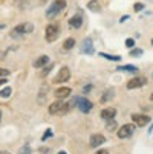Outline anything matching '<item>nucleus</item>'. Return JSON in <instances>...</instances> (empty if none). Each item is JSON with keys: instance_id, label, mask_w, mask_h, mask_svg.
I'll return each mask as SVG.
<instances>
[{"instance_id": "nucleus-1", "label": "nucleus", "mask_w": 153, "mask_h": 154, "mask_svg": "<svg viewBox=\"0 0 153 154\" xmlns=\"http://www.w3.org/2000/svg\"><path fill=\"white\" fill-rule=\"evenodd\" d=\"M64 8H66V0H54V2L49 5L48 11H46V17L48 18H52V17L58 15Z\"/></svg>"}, {"instance_id": "nucleus-2", "label": "nucleus", "mask_w": 153, "mask_h": 154, "mask_svg": "<svg viewBox=\"0 0 153 154\" xmlns=\"http://www.w3.org/2000/svg\"><path fill=\"white\" fill-rule=\"evenodd\" d=\"M72 104L80 110V112H83V113H89L91 110H92V107H94V104L89 99H86L84 96H75L72 99Z\"/></svg>"}, {"instance_id": "nucleus-3", "label": "nucleus", "mask_w": 153, "mask_h": 154, "mask_svg": "<svg viewBox=\"0 0 153 154\" xmlns=\"http://www.w3.org/2000/svg\"><path fill=\"white\" fill-rule=\"evenodd\" d=\"M69 112V105L63 101H55L49 105V113L51 115H66Z\"/></svg>"}, {"instance_id": "nucleus-4", "label": "nucleus", "mask_w": 153, "mask_h": 154, "mask_svg": "<svg viewBox=\"0 0 153 154\" xmlns=\"http://www.w3.org/2000/svg\"><path fill=\"white\" fill-rule=\"evenodd\" d=\"M58 35H60L58 25L51 23V25H48V26H46V34H45V38H46V41H48V43L55 41V40L58 38Z\"/></svg>"}, {"instance_id": "nucleus-5", "label": "nucleus", "mask_w": 153, "mask_h": 154, "mask_svg": "<svg viewBox=\"0 0 153 154\" xmlns=\"http://www.w3.org/2000/svg\"><path fill=\"white\" fill-rule=\"evenodd\" d=\"M135 130H136V124H126V125H123L118 130L116 134H118L120 139H127V137H130L135 133Z\"/></svg>"}, {"instance_id": "nucleus-6", "label": "nucleus", "mask_w": 153, "mask_h": 154, "mask_svg": "<svg viewBox=\"0 0 153 154\" xmlns=\"http://www.w3.org/2000/svg\"><path fill=\"white\" fill-rule=\"evenodd\" d=\"M34 31V26L31 23H21L18 26H15L11 32V37H18V35H23V34H31Z\"/></svg>"}, {"instance_id": "nucleus-7", "label": "nucleus", "mask_w": 153, "mask_h": 154, "mask_svg": "<svg viewBox=\"0 0 153 154\" xmlns=\"http://www.w3.org/2000/svg\"><path fill=\"white\" fill-rule=\"evenodd\" d=\"M69 78H71V70H69V67H61L60 72L57 73V76L54 78L52 82H55V84L66 82V81H69Z\"/></svg>"}, {"instance_id": "nucleus-8", "label": "nucleus", "mask_w": 153, "mask_h": 154, "mask_svg": "<svg viewBox=\"0 0 153 154\" xmlns=\"http://www.w3.org/2000/svg\"><path fill=\"white\" fill-rule=\"evenodd\" d=\"M145 84H147V79H145V78H142V76H136V78L130 79V81L127 82V89H129V90L139 89V87H142V85H145Z\"/></svg>"}, {"instance_id": "nucleus-9", "label": "nucleus", "mask_w": 153, "mask_h": 154, "mask_svg": "<svg viewBox=\"0 0 153 154\" xmlns=\"http://www.w3.org/2000/svg\"><path fill=\"white\" fill-rule=\"evenodd\" d=\"M132 121L138 125V127H144V125H147L148 122H150V118L148 116H145V115H132Z\"/></svg>"}, {"instance_id": "nucleus-10", "label": "nucleus", "mask_w": 153, "mask_h": 154, "mask_svg": "<svg viewBox=\"0 0 153 154\" xmlns=\"http://www.w3.org/2000/svg\"><path fill=\"white\" fill-rule=\"evenodd\" d=\"M91 146L92 148H98L100 145H103L104 142H106V137L103 136V134H100V133H97V134H92L91 136Z\"/></svg>"}, {"instance_id": "nucleus-11", "label": "nucleus", "mask_w": 153, "mask_h": 154, "mask_svg": "<svg viewBox=\"0 0 153 154\" xmlns=\"http://www.w3.org/2000/svg\"><path fill=\"white\" fill-rule=\"evenodd\" d=\"M115 115H116V110L112 108V107H107V108L101 110V118H103L104 121H110V119H113Z\"/></svg>"}, {"instance_id": "nucleus-12", "label": "nucleus", "mask_w": 153, "mask_h": 154, "mask_svg": "<svg viewBox=\"0 0 153 154\" xmlns=\"http://www.w3.org/2000/svg\"><path fill=\"white\" fill-rule=\"evenodd\" d=\"M81 51H83L84 54H87V55H94V54H95V49H94V45H92V38H86V40H84Z\"/></svg>"}, {"instance_id": "nucleus-13", "label": "nucleus", "mask_w": 153, "mask_h": 154, "mask_svg": "<svg viewBox=\"0 0 153 154\" xmlns=\"http://www.w3.org/2000/svg\"><path fill=\"white\" fill-rule=\"evenodd\" d=\"M54 95H55L57 99H64V98H68L71 95V89L69 87H61V89H57L54 92Z\"/></svg>"}, {"instance_id": "nucleus-14", "label": "nucleus", "mask_w": 153, "mask_h": 154, "mask_svg": "<svg viewBox=\"0 0 153 154\" xmlns=\"http://www.w3.org/2000/svg\"><path fill=\"white\" fill-rule=\"evenodd\" d=\"M48 63H49V57L48 55H41L40 58H37L34 61V67L35 69H40V67H43V66H46Z\"/></svg>"}, {"instance_id": "nucleus-15", "label": "nucleus", "mask_w": 153, "mask_h": 154, "mask_svg": "<svg viewBox=\"0 0 153 154\" xmlns=\"http://www.w3.org/2000/svg\"><path fill=\"white\" fill-rule=\"evenodd\" d=\"M69 25H71L72 28L78 29V28H81V25H83V18H81L80 15H74V17L69 20Z\"/></svg>"}, {"instance_id": "nucleus-16", "label": "nucleus", "mask_w": 153, "mask_h": 154, "mask_svg": "<svg viewBox=\"0 0 153 154\" xmlns=\"http://www.w3.org/2000/svg\"><path fill=\"white\" fill-rule=\"evenodd\" d=\"M87 8H89L91 11H94V12H100L101 11V5H100L98 0H91V2L87 3Z\"/></svg>"}, {"instance_id": "nucleus-17", "label": "nucleus", "mask_w": 153, "mask_h": 154, "mask_svg": "<svg viewBox=\"0 0 153 154\" xmlns=\"http://www.w3.org/2000/svg\"><path fill=\"white\" fill-rule=\"evenodd\" d=\"M120 72H130V73H136L138 72V67H135V66H130V64H126V66H121V67H118Z\"/></svg>"}, {"instance_id": "nucleus-18", "label": "nucleus", "mask_w": 153, "mask_h": 154, "mask_svg": "<svg viewBox=\"0 0 153 154\" xmlns=\"http://www.w3.org/2000/svg\"><path fill=\"white\" fill-rule=\"evenodd\" d=\"M74 46H75V40L74 38H68V40H64V43H63V48L66 51H71Z\"/></svg>"}, {"instance_id": "nucleus-19", "label": "nucleus", "mask_w": 153, "mask_h": 154, "mask_svg": "<svg viewBox=\"0 0 153 154\" xmlns=\"http://www.w3.org/2000/svg\"><path fill=\"white\" fill-rule=\"evenodd\" d=\"M113 98V90H106L104 95L101 96V102H107V101H110Z\"/></svg>"}, {"instance_id": "nucleus-20", "label": "nucleus", "mask_w": 153, "mask_h": 154, "mask_svg": "<svg viewBox=\"0 0 153 154\" xmlns=\"http://www.w3.org/2000/svg\"><path fill=\"white\" fill-rule=\"evenodd\" d=\"M98 55L100 57H104L106 60H110V61H120L121 60V57H118V55H107V54H103V52H100Z\"/></svg>"}, {"instance_id": "nucleus-21", "label": "nucleus", "mask_w": 153, "mask_h": 154, "mask_svg": "<svg viewBox=\"0 0 153 154\" xmlns=\"http://www.w3.org/2000/svg\"><path fill=\"white\" fill-rule=\"evenodd\" d=\"M11 87H6V89H3V90H0V96L2 98H9V95H11Z\"/></svg>"}, {"instance_id": "nucleus-22", "label": "nucleus", "mask_w": 153, "mask_h": 154, "mask_svg": "<svg viewBox=\"0 0 153 154\" xmlns=\"http://www.w3.org/2000/svg\"><path fill=\"white\" fill-rule=\"evenodd\" d=\"M106 128H107L109 131H113V130L116 128V122H115L113 119H110V122H107V125H106Z\"/></svg>"}, {"instance_id": "nucleus-23", "label": "nucleus", "mask_w": 153, "mask_h": 154, "mask_svg": "<svg viewBox=\"0 0 153 154\" xmlns=\"http://www.w3.org/2000/svg\"><path fill=\"white\" fill-rule=\"evenodd\" d=\"M139 55H142V49H133L130 52V57H139Z\"/></svg>"}, {"instance_id": "nucleus-24", "label": "nucleus", "mask_w": 153, "mask_h": 154, "mask_svg": "<svg viewBox=\"0 0 153 154\" xmlns=\"http://www.w3.org/2000/svg\"><path fill=\"white\" fill-rule=\"evenodd\" d=\"M20 154H31V148H29V145H25L23 148L20 149Z\"/></svg>"}, {"instance_id": "nucleus-25", "label": "nucleus", "mask_w": 153, "mask_h": 154, "mask_svg": "<svg viewBox=\"0 0 153 154\" xmlns=\"http://www.w3.org/2000/svg\"><path fill=\"white\" fill-rule=\"evenodd\" d=\"M126 46H127V48H133V46H135V40H133V38H127V40H126Z\"/></svg>"}, {"instance_id": "nucleus-26", "label": "nucleus", "mask_w": 153, "mask_h": 154, "mask_svg": "<svg viewBox=\"0 0 153 154\" xmlns=\"http://www.w3.org/2000/svg\"><path fill=\"white\" fill-rule=\"evenodd\" d=\"M142 8H144V5H142V3H135V6H133L135 12H139V11H142Z\"/></svg>"}, {"instance_id": "nucleus-27", "label": "nucleus", "mask_w": 153, "mask_h": 154, "mask_svg": "<svg viewBox=\"0 0 153 154\" xmlns=\"http://www.w3.org/2000/svg\"><path fill=\"white\" fill-rule=\"evenodd\" d=\"M9 75V70H6V69H0V78H5V76H8Z\"/></svg>"}, {"instance_id": "nucleus-28", "label": "nucleus", "mask_w": 153, "mask_h": 154, "mask_svg": "<svg viewBox=\"0 0 153 154\" xmlns=\"http://www.w3.org/2000/svg\"><path fill=\"white\" fill-rule=\"evenodd\" d=\"M51 136H52V131H51V130H48L46 133L43 134V137H41V139H43V140H46V139H48V137H51Z\"/></svg>"}, {"instance_id": "nucleus-29", "label": "nucleus", "mask_w": 153, "mask_h": 154, "mask_svg": "<svg viewBox=\"0 0 153 154\" xmlns=\"http://www.w3.org/2000/svg\"><path fill=\"white\" fill-rule=\"evenodd\" d=\"M97 154H109V151H107V149H98Z\"/></svg>"}, {"instance_id": "nucleus-30", "label": "nucleus", "mask_w": 153, "mask_h": 154, "mask_svg": "<svg viewBox=\"0 0 153 154\" xmlns=\"http://www.w3.org/2000/svg\"><path fill=\"white\" fill-rule=\"evenodd\" d=\"M8 81L5 79V78H0V85H3V84H6Z\"/></svg>"}, {"instance_id": "nucleus-31", "label": "nucleus", "mask_w": 153, "mask_h": 154, "mask_svg": "<svg viewBox=\"0 0 153 154\" xmlns=\"http://www.w3.org/2000/svg\"><path fill=\"white\" fill-rule=\"evenodd\" d=\"M127 18H129V15H124V17H121V20H120V21H121V23H123V21H126Z\"/></svg>"}, {"instance_id": "nucleus-32", "label": "nucleus", "mask_w": 153, "mask_h": 154, "mask_svg": "<svg viewBox=\"0 0 153 154\" xmlns=\"http://www.w3.org/2000/svg\"><path fill=\"white\" fill-rule=\"evenodd\" d=\"M0 154H9V152H6V151H0Z\"/></svg>"}, {"instance_id": "nucleus-33", "label": "nucleus", "mask_w": 153, "mask_h": 154, "mask_svg": "<svg viewBox=\"0 0 153 154\" xmlns=\"http://www.w3.org/2000/svg\"><path fill=\"white\" fill-rule=\"evenodd\" d=\"M58 154H68V152H64V151H60V152H58Z\"/></svg>"}, {"instance_id": "nucleus-34", "label": "nucleus", "mask_w": 153, "mask_h": 154, "mask_svg": "<svg viewBox=\"0 0 153 154\" xmlns=\"http://www.w3.org/2000/svg\"><path fill=\"white\" fill-rule=\"evenodd\" d=\"M150 99H151V101H153V93H151V95H150Z\"/></svg>"}, {"instance_id": "nucleus-35", "label": "nucleus", "mask_w": 153, "mask_h": 154, "mask_svg": "<svg viewBox=\"0 0 153 154\" xmlns=\"http://www.w3.org/2000/svg\"><path fill=\"white\" fill-rule=\"evenodd\" d=\"M0 121H2V112H0Z\"/></svg>"}, {"instance_id": "nucleus-36", "label": "nucleus", "mask_w": 153, "mask_h": 154, "mask_svg": "<svg viewBox=\"0 0 153 154\" xmlns=\"http://www.w3.org/2000/svg\"><path fill=\"white\" fill-rule=\"evenodd\" d=\"M2 28H3V25H0V29H2Z\"/></svg>"}, {"instance_id": "nucleus-37", "label": "nucleus", "mask_w": 153, "mask_h": 154, "mask_svg": "<svg viewBox=\"0 0 153 154\" xmlns=\"http://www.w3.org/2000/svg\"><path fill=\"white\" fill-rule=\"evenodd\" d=\"M151 45H153V40H151Z\"/></svg>"}]
</instances>
